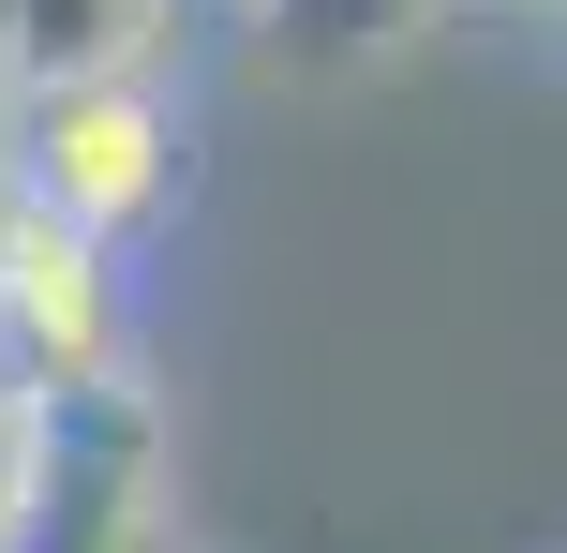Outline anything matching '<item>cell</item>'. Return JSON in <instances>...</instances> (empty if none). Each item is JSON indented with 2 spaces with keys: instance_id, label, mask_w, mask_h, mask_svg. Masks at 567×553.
<instances>
[{
  "instance_id": "8992f818",
  "label": "cell",
  "mask_w": 567,
  "mask_h": 553,
  "mask_svg": "<svg viewBox=\"0 0 567 553\" xmlns=\"http://www.w3.org/2000/svg\"><path fill=\"white\" fill-rule=\"evenodd\" d=\"M135 16H179V0H135ZM195 16H255V0H195Z\"/></svg>"
},
{
  "instance_id": "3957f363",
  "label": "cell",
  "mask_w": 567,
  "mask_h": 553,
  "mask_svg": "<svg viewBox=\"0 0 567 553\" xmlns=\"http://www.w3.org/2000/svg\"><path fill=\"white\" fill-rule=\"evenodd\" d=\"M0 375L16 389H105L135 375V255L45 209H0Z\"/></svg>"
},
{
  "instance_id": "5b68a950",
  "label": "cell",
  "mask_w": 567,
  "mask_h": 553,
  "mask_svg": "<svg viewBox=\"0 0 567 553\" xmlns=\"http://www.w3.org/2000/svg\"><path fill=\"white\" fill-rule=\"evenodd\" d=\"M120 45H150L135 0H0V90L75 75V60H120Z\"/></svg>"
},
{
  "instance_id": "52a82bcc",
  "label": "cell",
  "mask_w": 567,
  "mask_h": 553,
  "mask_svg": "<svg viewBox=\"0 0 567 553\" xmlns=\"http://www.w3.org/2000/svg\"><path fill=\"white\" fill-rule=\"evenodd\" d=\"M150 553H165V539H150Z\"/></svg>"
},
{
  "instance_id": "6da1fadb",
  "label": "cell",
  "mask_w": 567,
  "mask_h": 553,
  "mask_svg": "<svg viewBox=\"0 0 567 553\" xmlns=\"http://www.w3.org/2000/svg\"><path fill=\"white\" fill-rule=\"evenodd\" d=\"M0 180H16V209L90 225V239L135 255V239L179 209V180H195V120H179L165 60L120 45V60H75V75L0 90Z\"/></svg>"
},
{
  "instance_id": "277c9868",
  "label": "cell",
  "mask_w": 567,
  "mask_h": 553,
  "mask_svg": "<svg viewBox=\"0 0 567 553\" xmlns=\"http://www.w3.org/2000/svg\"><path fill=\"white\" fill-rule=\"evenodd\" d=\"M419 16L433 0H255L239 30H269V60H299V75H359V60H389Z\"/></svg>"
},
{
  "instance_id": "7a4b0ae2",
  "label": "cell",
  "mask_w": 567,
  "mask_h": 553,
  "mask_svg": "<svg viewBox=\"0 0 567 553\" xmlns=\"http://www.w3.org/2000/svg\"><path fill=\"white\" fill-rule=\"evenodd\" d=\"M150 494H165V419H150L135 375H105V389H30L0 553H150Z\"/></svg>"
}]
</instances>
